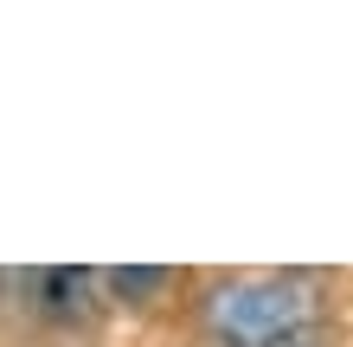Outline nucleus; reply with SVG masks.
Masks as SVG:
<instances>
[{
    "label": "nucleus",
    "instance_id": "obj_1",
    "mask_svg": "<svg viewBox=\"0 0 353 347\" xmlns=\"http://www.w3.org/2000/svg\"><path fill=\"white\" fill-rule=\"evenodd\" d=\"M199 328L212 347H251V341H283L327 328V290L308 270H244L205 290Z\"/></svg>",
    "mask_w": 353,
    "mask_h": 347
},
{
    "label": "nucleus",
    "instance_id": "obj_2",
    "mask_svg": "<svg viewBox=\"0 0 353 347\" xmlns=\"http://www.w3.org/2000/svg\"><path fill=\"white\" fill-rule=\"evenodd\" d=\"M26 296H32V309L52 315V321H90L97 302H103V277L97 270H32Z\"/></svg>",
    "mask_w": 353,
    "mask_h": 347
},
{
    "label": "nucleus",
    "instance_id": "obj_3",
    "mask_svg": "<svg viewBox=\"0 0 353 347\" xmlns=\"http://www.w3.org/2000/svg\"><path fill=\"white\" fill-rule=\"evenodd\" d=\"M174 283V270H148V264H135V270H103V290L116 302H148Z\"/></svg>",
    "mask_w": 353,
    "mask_h": 347
},
{
    "label": "nucleus",
    "instance_id": "obj_4",
    "mask_svg": "<svg viewBox=\"0 0 353 347\" xmlns=\"http://www.w3.org/2000/svg\"><path fill=\"white\" fill-rule=\"evenodd\" d=\"M251 347H334V328H308V335H283V341H251Z\"/></svg>",
    "mask_w": 353,
    "mask_h": 347
}]
</instances>
